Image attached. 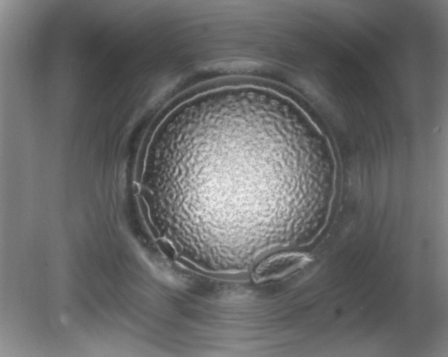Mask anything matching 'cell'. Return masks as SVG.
Here are the masks:
<instances>
[{
  "label": "cell",
  "mask_w": 448,
  "mask_h": 357,
  "mask_svg": "<svg viewBox=\"0 0 448 357\" xmlns=\"http://www.w3.org/2000/svg\"><path fill=\"white\" fill-rule=\"evenodd\" d=\"M298 259V257L284 254L269 257L256 268L254 278L258 282H264L283 277L300 264Z\"/></svg>",
  "instance_id": "cell-1"
}]
</instances>
